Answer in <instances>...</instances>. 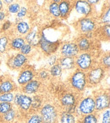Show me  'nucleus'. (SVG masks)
Listing matches in <instances>:
<instances>
[{"label": "nucleus", "mask_w": 110, "mask_h": 123, "mask_svg": "<svg viewBox=\"0 0 110 123\" xmlns=\"http://www.w3.org/2000/svg\"><path fill=\"white\" fill-rule=\"evenodd\" d=\"M93 98L95 101L96 112H102L106 109L109 108L110 96L109 91L106 89H99L93 93Z\"/></svg>", "instance_id": "obj_6"}, {"label": "nucleus", "mask_w": 110, "mask_h": 123, "mask_svg": "<svg viewBox=\"0 0 110 123\" xmlns=\"http://www.w3.org/2000/svg\"><path fill=\"white\" fill-rule=\"evenodd\" d=\"M15 31L17 33V36H25L31 31V26L29 23L25 20H20L16 22L15 26Z\"/></svg>", "instance_id": "obj_23"}, {"label": "nucleus", "mask_w": 110, "mask_h": 123, "mask_svg": "<svg viewBox=\"0 0 110 123\" xmlns=\"http://www.w3.org/2000/svg\"><path fill=\"white\" fill-rule=\"evenodd\" d=\"M14 108L12 103H7V102H0V116L5 114L6 112L9 111L11 109Z\"/></svg>", "instance_id": "obj_36"}, {"label": "nucleus", "mask_w": 110, "mask_h": 123, "mask_svg": "<svg viewBox=\"0 0 110 123\" xmlns=\"http://www.w3.org/2000/svg\"><path fill=\"white\" fill-rule=\"evenodd\" d=\"M43 105V99L40 94H34V96L31 97V110L34 112L38 111V110L41 109V107Z\"/></svg>", "instance_id": "obj_26"}, {"label": "nucleus", "mask_w": 110, "mask_h": 123, "mask_svg": "<svg viewBox=\"0 0 110 123\" xmlns=\"http://www.w3.org/2000/svg\"><path fill=\"white\" fill-rule=\"evenodd\" d=\"M17 114H18L17 110L13 108L9 111L6 112L4 115H1L0 116H2L3 121H5V122H13L15 120V118L17 117Z\"/></svg>", "instance_id": "obj_30"}, {"label": "nucleus", "mask_w": 110, "mask_h": 123, "mask_svg": "<svg viewBox=\"0 0 110 123\" xmlns=\"http://www.w3.org/2000/svg\"><path fill=\"white\" fill-rule=\"evenodd\" d=\"M42 87V81L38 79H33L21 87V92L26 95L36 94Z\"/></svg>", "instance_id": "obj_15"}, {"label": "nucleus", "mask_w": 110, "mask_h": 123, "mask_svg": "<svg viewBox=\"0 0 110 123\" xmlns=\"http://www.w3.org/2000/svg\"><path fill=\"white\" fill-rule=\"evenodd\" d=\"M27 12H28V10H27L26 7H25V6H20V10H19L18 12H17V14H16V20H17V22L20 21V20H23V19L26 16Z\"/></svg>", "instance_id": "obj_38"}, {"label": "nucleus", "mask_w": 110, "mask_h": 123, "mask_svg": "<svg viewBox=\"0 0 110 123\" xmlns=\"http://www.w3.org/2000/svg\"><path fill=\"white\" fill-rule=\"evenodd\" d=\"M20 9V5L19 3H12V4H9L7 8V12L9 13V15H11V14H17L19 10Z\"/></svg>", "instance_id": "obj_37"}, {"label": "nucleus", "mask_w": 110, "mask_h": 123, "mask_svg": "<svg viewBox=\"0 0 110 123\" xmlns=\"http://www.w3.org/2000/svg\"><path fill=\"white\" fill-rule=\"evenodd\" d=\"M103 2H104V4L105 3H109V0H103Z\"/></svg>", "instance_id": "obj_50"}, {"label": "nucleus", "mask_w": 110, "mask_h": 123, "mask_svg": "<svg viewBox=\"0 0 110 123\" xmlns=\"http://www.w3.org/2000/svg\"><path fill=\"white\" fill-rule=\"evenodd\" d=\"M86 1H87L88 4H90L92 7H95L96 5H98V4H99L101 0H86Z\"/></svg>", "instance_id": "obj_45"}, {"label": "nucleus", "mask_w": 110, "mask_h": 123, "mask_svg": "<svg viewBox=\"0 0 110 123\" xmlns=\"http://www.w3.org/2000/svg\"><path fill=\"white\" fill-rule=\"evenodd\" d=\"M36 76H37V79L41 81H47L51 78L49 71L47 69H41L37 73H36Z\"/></svg>", "instance_id": "obj_33"}, {"label": "nucleus", "mask_w": 110, "mask_h": 123, "mask_svg": "<svg viewBox=\"0 0 110 123\" xmlns=\"http://www.w3.org/2000/svg\"><path fill=\"white\" fill-rule=\"evenodd\" d=\"M60 45H61L60 41L52 42V41H50V40L47 39L42 33L40 35L39 47L45 55L49 56L51 54H55L58 51V49H59Z\"/></svg>", "instance_id": "obj_9"}, {"label": "nucleus", "mask_w": 110, "mask_h": 123, "mask_svg": "<svg viewBox=\"0 0 110 123\" xmlns=\"http://www.w3.org/2000/svg\"><path fill=\"white\" fill-rule=\"evenodd\" d=\"M42 123H45V122H42Z\"/></svg>", "instance_id": "obj_52"}, {"label": "nucleus", "mask_w": 110, "mask_h": 123, "mask_svg": "<svg viewBox=\"0 0 110 123\" xmlns=\"http://www.w3.org/2000/svg\"><path fill=\"white\" fill-rule=\"evenodd\" d=\"M69 84L74 92H82L86 90L87 87V72L77 69L71 74L69 78Z\"/></svg>", "instance_id": "obj_1"}, {"label": "nucleus", "mask_w": 110, "mask_h": 123, "mask_svg": "<svg viewBox=\"0 0 110 123\" xmlns=\"http://www.w3.org/2000/svg\"><path fill=\"white\" fill-rule=\"evenodd\" d=\"M59 123H76V118L74 114L63 111L58 116Z\"/></svg>", "instance_id": "obj_27"}, {"label": "nucleus", "mask_w": 110, "mask_h": 123, "mask_svg": "<svg viewBox=\"0 0 110 123\" xmlns=\"http://www.w3.org/2000/svg\"><path fill=\"white\" fill-rule=\"evenodd\" d=\"M58 56L57 55V54H51V55L48 56V58H47V65H48L49 67L52 66V65L58 63Z\"/></svg>", "instance_id": "obj_42"}, {"label": "nucleus", "mask_w": 110, "mask_h": 123, "mask_svg": "<svg viewBox=\"0 0 110 123\" xmlns=\"http://www.w3.org/2000/svg\"><path fill=\"white\" fill-rule=\"evenodd\" d=\"M32 50H33L32 46H31V44L25 43L22 46L21 49H20V53H21V54H25V55H26V56H28V55L32 52Z\"/></svg>", "instance_id": "obj_40"}, {"label": "nucleus", "mask_w": 110, "mask_h": 123, "mask_svg": "<svg viewBox=\"0 0 110 123\" xmlns=\"http://www.w3.org/2000/svg\"><path fill=\"white\" fill-rule=\"evenodd\" d=\"M4 9V3H3V0H0V11Z\"/></svg>", "instance_id": "obj_47"}, {"label": "nucleus", "mask_w": 110, "mask_h": 123, "mask_svg": "<svg viewBox=\"0 0 110 123\" xmlns=\"http://www.w3.org/2000/svg\"><path fill=\"white\" fill-rule=\"evenodd\" d=\"M51 2H52V3H56V4H59L60 2H61L62 0H50Z\"/></svg>", "instance_id": "obj_48"}, {"label": "nucleus", "mask_w": 110, "mask_h": 123, "mask_svg": "<svg viewBox=\"0 0 110 123\" xmlns=\"http://www.w3.org/2000/svg\"><path fill=\"white\" fill-rule=\"evenodd\" d=\"M12 104L13 105H15L17 108H19V111L20 112L27 113L31 110V97L22 92H16L15 93Z\"/></svg>", "instance_id": "obj_10"}, {"label": "nucleus", "mask_w": 110, "mask_h": 123, "mask_svg": "<svg viewBox=\"0 0 110 123\" xmlns=\"http://www.w3.org/2000/svg\"><path fill=\"white\" fill-rule=\"evenodd\" d=\"M95 112L96 107L93 96H87L79 99L77 103V108L74 115L78 118H81V116Z\"/></svg>", "instance_id": "obj_5"}, {"label": "nucleus", "mask_w": 110, "mask_h": 123, "mask_svg": "<svg viewBox=\"0 0 110 123\" xmlns=\"http://www.w3.org/2000/svg\"><path fill=\"white\" fill-rule=\"evenodd\" d=\"M13 24L10 20H6L3 22L2 25H1V29H0V33H8V31L11 29Z\"/></svg>", "instance_id": "obj_39"}, {"label": "nucleus", "mask_w": 110, "mask_h": 123, "mask_svg": "<svg viewBox=\"0 0 110 123\" xmlns=\"http://www.w3.org/2000/svg\"><path fill=\"white\" fill-rule=\"evenodd\" d=\"M98 64L102 66L103 68H104L106 71H109L110 67V54L109 53H105L103 55H101L99 59V61L98 62Z\"/></svg>", "instance_id": "obj_29"}, {"label": "nucleus", "mask_w": 110, "mask_h": 123, "mask_svg": "<svg viewBox=\"0 0 110 123\" xmlns=\"http://www.w3.org/2000/svg\"><path fill=\"white\" fill-rule=\"evenodd\" d=\"M15 1V0H3V3H4V4H6V5H9V4L14 3Z\"/></svg>", "instance_id": "obj_46"}, {"label": "nucleus", "mask_w": 110, "mask_h": 123, "mask_svg": "<svg viewBox=\"0 0 110 123\" xmlns=\"http://www.w3.org/2000/svg\"><path fill=\"white\" fill-rule=\"evenodd\" d=\"M99 25H106L110 24V8L109 3H105L101 12V15L98 18H97Z\"/></svg>", "instance_id": "obj_22"}, {"label": "nucleus", "mask_w": 110, "mask_h": 123, "mask_svg": "<svg viewBox=\"0 0 110 123\" xmlns=\"http://www.w3.org/2000/svg\"><path fill=\"white\" fill-rule=\"evenodd\" d=\"M48 12L54 18H60L59 9H58V4L50 2L48 5Z\"/></svg>", "instance_id": "obj_32"}, {"label": "nucleus", "mask_w": 110, "mask_h": 123, "mask_svg": "<svg viewBox=\"0 0 110 123\" xmlns=\"http://www.w3.org/2000/svg\"><path fill=\"white\" fill-rule=\"evenodd\" d=\"M16 90V85L11 78L9 77H0V92H11Z\"/></svg>", "instance_id": "obj_19"}, {"label": "nucleus", "mask_w": 110, "mask_h": 123, "mask_svg": "<svg viewBox=\"0 0 110 123\" xmlns=\"http://www.w3.org/2000/svg\"><path fill=\"white\" fill-rule=\"evenodd\" d=\"M58 64L61 66L63 71H70V70H74L76 68L75 58H73V57H58Z\"/></svg>", "instance_id": "obj_20"}, {"label": "nucleus", "mask_w": 110, "mask_h": 123, "mask_svg": "<svg viewBox=\"0 0 110 123\" xmlns=\"http://www.w3.org/2000/svg\"><path fill=\"white\" fill-rule=\"evenodd\" d=\"M73 2L74 1H72V0H62L58 4L60 18L67 19L69 16L73 9Z\"/></svg>", "instance_id": "obj_18"}, {"label": "nucleus", "mask_w": 110, "mask_h": 123, "mask_svg": "<svg viewBox=\"0 0 110 123\" xmlns=\"http://www.w3.org/2000/svg\"><path fill=\"white\" fill-rule=\"evenodd\" d=\"M0 94H1V92H0Z\"/></svg>", "instance_id": "obj_51"}, {"label": "nucleus", "mask_w": 110, "mask_h": 123, "mask_svg": "<svg viewBox=\"0 0 110 123\" xmlns=\"http://www.w3.org/2000/svg\"><path fill=\"white\" fill-rule=\"evenodd\" d=\"M76 108H77V105H72V106H69V107H67V108H64V111H67V112H69V113H71V114H75V111H76Z\"/></svg>", "instance_id": "obj_44"}, {"label": "nucleus", "mask_w": 110, "mask_h": 123, "mask_svg": "<svg viewBox=\"0 0 110 123\" xmlns=\"http://www.w3.org/2000/svg\"><path fill=\"white\" fill-rule=\"evenodd\" d=\"M9 38L8 33H0V54H4L9 49Z\"/></svg>", "instance_id": "obj_25"}, {"label": "nucleus", "mask_w": 110, "mask_h": 123, "mask_svg": "<svg viewBox=\"0 0 110 123\" xmlns=\"http://www.w3.org/2000/svg\"><path fill=\"white\" fill-rule=\"evenodd\" d=\"M39 114L45 123H58V112L53 104L46 103L40 109Z\"/></svg>", "instance_id": "obj_7"}, {"label": "nucleus", "mask_w": 110, "mask_h": 123, "mask_svg": "<svg viewBox=\"0 0 110 123\" xmlns=\"http://www.w3.org/2000/svg\"><path fill=\"white\" fill-rule=\"evenodd\" d=\"M83 123H98V112L92 113V114L86 115L79 118Z\"/></svg>", "instance_id": "obj_31"}, {"label": "nucleus", "mask_w": 110, "mask_h": 123, "mask_svg": "<svg viewBox=\"0 0 110 123\" xmlns=\"http://www.w3.org/2000/svg\"><path fill=\"white\" fill-rule=\"evenodd\" d=\"M59 52L61 56L73 57V58H75L80 54L78 46L75 41L65 42L61 43V45L59 47Z\"/></svg>", "instance_id": "obj_14"}, {"label": "nucleus", "mask_w": 110, "mask_h": 123, "mask_svg": "<svg viewBox=\"0 0 110 123\" xmlns=\"http://www.w3.org/2000/svg\"><path fill=\"white\" fill-rule=\"evenodd\" d=\"M77 94L78 92H66L62 94L59 99L61 106L64 109L69 106L77 105L78 101H79L77 98Z\"/></svg>", "instance_id": "obj_16"}, {"label": "nucleus", "mask_w": 110, "mask_h": 123, "mask_svg": "<svg viewBox=\"0 0 110 123\" xmlns=\"http://www.w3.org/2000/svg\"><path fill=\"white\" fill-rule=\"evenodd\" d=\"M99 24L96 17L87 16L81 17L76 22L74 23V26L80 34H87V33L94 32L98 27Z\"/></svg>", "instance_id": "obj_2"}, {"label": "nucleus", "mask_w": 110, "mask_h": 123, "mask_svg": "<svg viewBox=\"0 0 110 123\" xmlns=\"http://www.w3.org/2000/svg\"><path fill=\"white\" fill-rule=\"evenodd\" d=\"M76 123H83V122H82V121H81V120H80V119H79V120H78V121H76Z\"/></svg>", "instance_id": "obj_49"}, {"label": "nucleus", "mask_w": 110, "mask_h": 123, "mask_svg": "<svg viewBox=\"0 0 110 123\" xmlns=\"http://www.w3.org/2000/svg\"><path fill=\"white\" fill-rule=\"evenodd\" d=\"M27 63H28V56L20 52L9 57L7 60L8 67L9 69L15 70V71H19L22 69L25 65H27Z\"/></svg>", "instance_id": "obj_11"}, {"label": "nucleus", "mask_w": 110, "mask_h": 123, "mask_svg": "<svg viewBox=\"0 0 110 123\" xmlns=\"http://www.w3.org/2000/svg\"><path fill=\"white\" fill-rule=\"evenodd\" d=\"M73 9H75L76 13L82 17L92 16L94 11V7L88 4L86 0H74Z\"/></svg>", "instance_id": "obj_13"}, {"label": "nucleus", "mask_w": 110, "mask_h": 123, "mask_svg": "<svg viewBox=\"0 0 110 123\" xmlns=\"http://www.w3.org/2000/svg\"><path fill=\"white\" fill-rule=\"evenodd\" d=\"M15 97L14 92H4L0 94V102H7V103H13Z\"/></svg>", "instance_id": "obj_34"}, {"label": "nucleus", "mask_w": 110, "mask_h": 123, "mask_svg": "<svg viewBox=\"0 0 110 123\" xmlns=\"http://www.w3.org/2000/svg\"><path fill=\"white\" fill-rule=\"evenodd\" d=\"M9 15V13L7 12V10H1L0 11V23H2L5 20V19L7 18V16Z\"/></svg>", "instance_id": "obj_43"}, {"label": "nucleus", "mask_w": 110, "mask_h": 123, "mask_svg": "<svg viewBox=\"0 0 110 123\" xmlns=\"http://www.w3.org/2000/svg\"><path fill=\"white\" fill-rule=\"evenodd\" d=\"M25 43V38L22 36H15L9 40V49L20 51L22 46Z\"/></svg>", "instance_id": "obj_24"}, {"label": "nucleus", "mask_w": 110, "mask_h": 123, "mask_svg": "<svg viewBox=\"0 0 110 123\" xmlns=\"http://www.w3.org/2000/svg\"><path fill=\"white\" fill-rule=\"evenodd\" d=\"M25 41L27 43L31 44L33 48H36L39 46V40H40V35L38 34L36 30H31L25 35Z\"/></svg>", "instance_id": "obj_21"}, {"label": "nucleus", "mask_w": 110, "mask_h": 123, "mask_svg": "<svg viewBox=\"0 0 110 123\" xmlns=\"http://www.w3.org/2000/svg\"><path fill=\"white\" fill-rule=\"evenodd\" d=\"M75 67L77 69L85 72L88 71L91 68L98 64L95 56L92 52H81L75 58Z\"/></svg>", "instance_id": "obj_3"}, {"label": "nucleus", "mask_w": 110, "mask_h": 123, "mask_svg": "<svg viewBox=\"0 0 110 123\" xmlns=\"http://www.w3.org/2000/svg\"><path fill=\"white\" fill-rule=\"evenodd\" d=\"M95 38L94 32L81 34L75 38V42L78 46L80 53L81 52H92L94 47L93 39Z\"/></svg>", "instance_id": "obj_8"}, {"label": "nucleus", "mask_w": 110, "mask_h": 123, "mask_svg": "<svg viewBox=\"0 0 110 123\" xmlns=\"http://www.w3.org/2000/svg\"><path fill=\"white\" fill-rule=\"evenodd\" d=\"M101 123H110V110L106 109L103 111L101 116Z\"/></svg>", "instance_id": "obj_41"}, {"label": "nucleus", "mask_w": 110, "mask_h": 123, "mask_svg": "<svg viewBox=\"0 0 110 123\" xmlns=\"http://www.w3.org/2000/svg\"><path fill=\"white\" fill-rule=\"evenodd\" d=\"M95 38H98L101 41H109L110 38V24L99 25L94 31Z\"/></svg>", "instance_id": "obj_17"}, {"label": "nucleus", "mask_w": 110, "mask_h": 123, "mask_svg": "<svg viewBox=\"0 0 110 123\" xmlns=\"http://www.w3.org/2000/svg\"><path fill=\"white\" fill-rule=\"evenodd\" d=\"M107 71L100 66L98 64L94 65L88 71H87V87H97L98 86L106 76Z\"/></svg>", "instance_id": "obj_4"}, {"label": "nucleus", "mask_w": 110, "mask_h": 123, "mask_svg": "<svg viewBox=\"0 0 110 123\" xmlns=\"http://www.w3.org/2000/svg\"><path fill=\"white\" fill-rule=\"evenodd\" d=\"M42 118L39 113H34V114L31 115L27 119L26 123H42Z\"/></svg>", "instance_id": "obj_35"}, {"label": "nucleus", "mask_w": 110, "mask_h": 123, "mask_svg": "<svg viewBox=\"0 0 110 123\" xmlns=\"http://www.w3.org/2000/svg\"><path fill=\"white\" fill-rule=\"evenodd\" d=\"M20 71L19 73V76L17 77V83L20 87L36 78V71L31 65H25Z\"/></svg>", "instance_id": "obj_12"}, {"label": "nucleus", "mask_w": 110, "mask_h": 123, "mask_svg": "<svg viewBox=\"0 0 110 123\" xmlns=\"http://www.w3.org/2000/svg\"><path fill=\"white\" fill-rule=\"evenodd\" d=\"M48 71H49L50 76L52 78H59V77H61L62 73H63V70H62L61 66H60L58 63L49 67Z\"/></svg>", "instance_id": "obj_28"}]
</instances>
